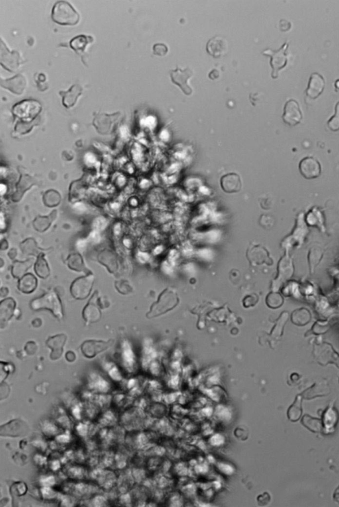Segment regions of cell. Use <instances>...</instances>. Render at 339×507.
<instances>
[{"label": "cell", "instance_id": "cell-1", "mask_svg": "<svg viewBox=\"0 0 339 507\" xmlns=\"http://www.w3.org/2000/svg\"><path fill=\"white\" fill-rule=\"evenodd\" d=\"M52 19L60 25H76L80 20V15L74 8L66 1L56 2L52 7Z\"/></svg>", "mask_w": 339, "mask_h": 507}, {"label": "cell", "instance_id": "cell-2", "mask_svg": "<svg viewBox=\"0 0 339 507\" xmlns=\"http://www.w3.org/2000/svg\"><path fill=\"white\" fill-rule=\"evenodd\" d=\"M31 306L34 310L42 309L50 310L56 318L63 317L61 301L55 292H48L41 297L34 299L31 302Z\"/></svg>", "mask_w": 339, "mask_h": 507}, {"label": "cell", "instance_id": "cell-3", "mask_svg": "<svg viewBox=\"0 0 339 507\" xmlns=\"http://www.w3.org/2000/svg\"><path fill=\"white\" fill-rule=\"evenodd\" d=\"M289 46V42H284L283 45L278 50H273L271 48H267L262 52L263 55L271 57L270 64L273 71L271 73L272 78L277 79L279 76L280 70L286 67L288 64L287 50Z\"/></svg>", "mask_w": 339, "mask_h": 507}, {"label": "cell", "instance_id": "cell-4", "mask_svg": "<svg viewBox=\"0 0 339 507\" xmlns=\"http://www.w3.org/2000/svg\"><path fill=\"white\" fill-rule=\"evenodd\" d=\"M194 74V71L190 68L184 69L180 68L177 66L175 70L170 71V79L173 84L178 86L186 96H190L192 94L193 90L190 86L188 81L192 78Z\"/></svg>", "mask_w": 339, "mask_h": 507}, {"label": "cell", "instance_id": "cell-5", "mask_svg": "<svg viewBox=\"0 0 339 507\" xmlns=\"http://www.w3.org/2000/svg\"><path fill=\"white\" fill-rule=\"evenodd\" d=\"M93 283L94 278L92 275L76 279L73 282L70 287V292L73 297L78 300L86 299L90 295Z\"/></svg>", "mask_w": 339, "mask_h": 507}, {"label": "cell", "instance_id": "cell-6", "mask_svg": "<svg viewBox=\"0 0 339 507\" xmlns=\"http://www.w3.org/2000/svg\"><path fill=\"white\" fill-rule=\"evenodd\" d=\"M302 117L303 115L298 101L295 100L286 101L282 115L284 122L290 126L294 127L301 122Z\"/></svg>", "mask_w": 339, "mask_h": 507}, {"label": "cell", "instance_id": "cell-7", "mask_svg": "<svg viewBox=\"0 0 339 507\" xmlns=\"http://www.w3.org/2000/svg\"><path fill=\"white\" fill-rule=\"evenodd\" d=\"M299 170L306 179L312 180L320 176L322 167L320 162L315 158L306 157L300 162Z\"/></svg>", "mask_w": 339, "mask_h": 507}, {"label": "cell", "instance_id": "cell-8", "mask_svg": "<svg viewBox=\"0 0 339 507\" xmlns=\"http://www.w3.org/2000/svg\"><path fill=\"white\" fill-rule=\"evenodd\" d=\"M98 293L95 292L83 310V318L87 324L96 323L101 319Z\"/></svg>", "mask_w": 339, "mask_h": 507}, {"label": "cell", "instance_id": "cell-9", "mask_svg": "<svg viewBox=\"0 0 339 507\" xmlns=\"http://www.w3.org/2000/svg\"><path fill=\"white\" fill-rule=\"evenodd\" d=\"M206 51L215 58L222 57L228 51V43L222 36H216L211 38L206 44Z\"/></svg>", "mask_w": 339, "mask_h": 507}, {"label": "cell", "instance_id": "cell-10", "mask_svg": "<svg viewBox=\"0 0 339 507\" xmlns=\"http://www.w3.org/2000/svg\"><path fill=\"white\" fill-rule=\"evenodd\" d=\"M325 86L326 81L324 77L319 73H313L306 90V96L311 100H316L324 92Z\"/></svg>", "mask_w": 339, "mask_h": 507}, {"label": "cell", "instance_id": "cell-11", "mask_svg": "<svg viewBox=\"0 0 339 507\" xmlns=\"http://www.w3.org/2000/svg\"><path fill=\"white\" fill-rule=\"evenodd\" d=\"M220 184L223 192L228 194L237 193L242 188L241 176L235 172L221 176Z\"/></svg>", "mask_w": 339, "mask_h": 507}, {"label": "cell", "instance_id": "cell-12", "mask_svg": "<svg viewBox=\"0 0 339 507\" xmlns=\"http://www.w3.org/2000/svg\"><path fill=\"white\" fill-rule=\"evenodd\" d=\"M113 340H109L108 342L103 341L89 340L85 342L82 346V351L84 356L89 358H93L99 353L103 352L109 347L112 346Z\"/></svg>", "mask_w": 339, "mask_h": 507}, {"label": "cell", "instance_id": "cell-13", "mask_svg": "<svg viewBox=\"0 0 339 507\" xmlns=\"http://www.w3.org/2000/svg\"><path fill=\"white\" fill-rule=\"evenodd\" d=\"M83 88L78 84H74L68 91H60L62 97V104L66 108L74 106L79 97L82 95Z\"/></svg>", "mask_w": 339, "mask_h": 507}, {"label": "cell", "instance_id": "cell-14", "mask_svg": "<svg viewBox=\"0 0 339 507\" xmlns=\"http://www.w3.org/2000/svg\"><path fill=\"white\" fill-rule=\"evenodd\" d=\"M66 337L64 334L56 335L50 337L46 342V344L52 350L51 358L56 360L62 355L63 346L66 342Z\"/></svg>", "mask_w": 339, "mask_h": 507}, {"label": "cell", "instance_id": "cell-15", "mask_svg": "<svg viewBox=\"0 0 339 507\" xmlns=\"http://www.w3.org/2000/svg\"><path fill=\"white\" fill-rule=\"evenodd\" d=\"M15 303L12 299H7L0 304V320L1 323H6L13 316Z\"/></svg>", "mask_w": 339, "mask_h": 507}, {"label": "cell", "instance_id": "cell-16", "mask_svg": "<svg viewBox=\"0 0 339 507\" xmlns=\"http://www.w3.org/2000/svg\"><path fill=\"white\" fill-rule=\"evenodd\" d=\"M302 395H298L296 397L295 401L288 410L287 417L288 419L292 422H296L301 419L302 415Z\"/></svg>", "mask_w": 339, "mask_h": 507}, {"label": "cell", "instance_id": "cell-17", "mask_svg": "<svg viewBox=\"0 0 339 507\" xmlns=\"http://www.w3.org/2000/svg\"><path fill=\"white\" fill-rule=\"evenodd\" d=\"M92 41V36L80 34V35L75 36L70 40V46L77 53H82L84 52L86 46Z\"/></svg>", "mask_w": 339, "mask_h": 507}, {"label": "cell", "instance_id": "cell-18", "mask_svg": "<svg viewBox=\"0 0 339 507\" xmlns=\"http://www.w3.org/2000/svg\"><path fill=\"white\" fill-rule=\"evenodd\" d=\"M302 425L314 433H320L324 429L322 420L305 415L302 419Z\"/></svg>", "mask_w": 339, "mask_h": 507}, {"label": "cell", "instance_id": "cell-19", "mask_svg": "<svg viewBox=\"0 0 339 507\" xmlns=\"http://www.w3.org/2000/svg\"><path fill=\"white\" fill-rule=\"evenodd\" d=\"M37 285V281L32 275H26L20 279L18 283V289L24 293H31L34 291Z\"/></svg>", "mask_w": 339, "mask_h": 507}, {"label": "cell", "instance_id": "cell-20", "mask_svg": "<svg viewBox=\"0 0 339 507\" xmlns=\"http://www.w3.org/2000/svg\"><path fill=\"white\" fill-rule=\"evenodd\" d=\"M25 79L23 78V76L21 75H18L17 76L13 77V78H10L9 80L5 81V86H4V88L9 89V90L11 91L15 94H22L24 89L25 88L26 84H21V83H25Z\"/></svg>", "mask_w": 339, "mask_h": 507}, {"label": "cell", "instance_id": "cell-21", "mask_svg": "<svg viewBox=\"0 0 339 507\" xmlns=\"http://www.w3.org/2000/svg\"><path fill=\"white\" fill-rule=\"evenodd\" d=\"M338 421V414L333 407H328L325 412L322 423L326 430L333 429Z\"/></svg>", "mask_w": 339, "mask_h": 507}, {"label": "cell", "instance_id": "cell-22", "mask_svg": "<svg viewBox=\"0 0 339 507\" xmlns=\"http://www.w3.org/2000/svg\"><path fill=\"white\" fill-rule=\"evenodd\" d=\"M328 125L329 128L334 132L339 131V101L336 105V113L328 121Z\"/></svg>", "mask_w": 339, "mask_h": 507}, {"label": "cell", "instance_id": "cell-23", "mask_svg": "<svg viewBox=\"0 0 339 507\" xmlns=\"http://www.w3.org/2000/svg\"><path fill=\"white\" fill-rule=\"evenodd\" d=\"M36 273L40 277L46 278L49 275V270L44 261L40 260L36 265Z\"/></svg>", "mask_w": 339, "mask_h": 507}, {"label": "cell", "instance_id": "cell-24", "mask_svg": "<svg viewBox=\"0 0 339 507\" xmlns=\"http://www.w3.org/2000/svg\"><path fill=\"white\" fill-rule=\"evenodd\" d=\"M249 435V431L244 426H240L235 429L234 436L235 438L241 441L247 440Z\"/></svg>", "mask_w": 339, "mask_h": 507}, {"label": "cell", "instance_id": "cell-25", "mask_svg": "<svg viewBox=\"0 0 339 507\" xmlns=\"http://www.w3.org/2000/svg\"><path fill=\"white\" fill-rule=\"evenodd\" d=\"M168 48L165 44L156 43L153 46V53L155 55L163 56L168 53Z\"/></svg>", "mask_w": 339, "mask_h": 507}, {"label": "cell", "instance_id": "cell-26", "mask_svg": "<svg viewBox=\"0 0 339 507\" xmlns=\"http://www.w3.org/2000/svg\"><path fill=\"white\" fill-rule=\"evenodd\" d=\"M270 501H271V496L268 493H264L263 494L260 495L257 498V502L260 506H266V505L269 504Z\"/></svg>", "mask_w": 339, "mask_h": 507}, {"label": "cell", "instance_id": "cell-27", "mask_svg": "<svg viewBox=\"0 0 339 507\" xmlns=\"http://www.w3.org/2000/svg\"><path fill=\"white\" fill-rule=\"evenodd\" d=\"M85 160H86V163H88V165H93V164L95 163V161H96V159H95L94 155H93L91 153L87 154L86 157H85Z\"/></svg>", "mask_w": 339, "mask_h": 507}, {"label": "cell", "instance_id": "cell-28", "mask_svg": "<svg viewBox=\"0 0 339 507\" xmlns=\"http://www.w3.org/2000/svg\"><path fill=\"white\" fill-rule=\"evenodd\" d=\"M0 192L1 194H3L6 192V186L4 184H1V187H0Z\"/></svg>", "mask_w": 339, "mask_h": 507}, {"label": "cell", "instance_id": "cell-29", "mask_svg": "<svg viewBox=\"0 0 339 507\" xmlns=\"http://www.w3.org/2000/svg\"><path fill=\"white\" fill-rule=\"evenodd\" d=\"M1 228H3V216L1 217Z\"/></svg>", "mask_w": 339, "mask_h": 507}]
</instances>
